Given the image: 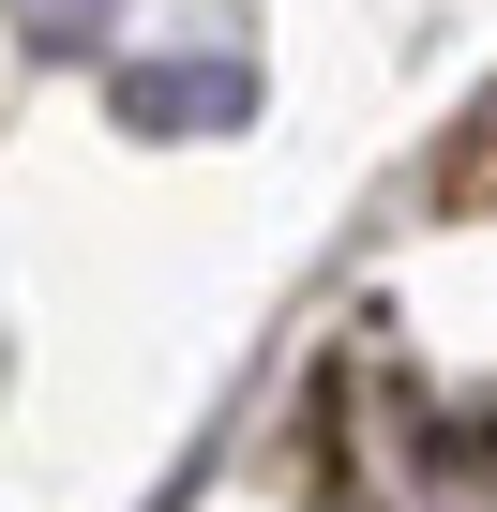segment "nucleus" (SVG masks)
<instances>
[{
	"instance_id": "obj_1",
	"label": "nucleus",
	"mask_w": 497,
	"mask_h": 512,
	"mask_svg": "<svg viewBox=\"0 0 497 512\" xmlns=\"http://www.w3.org/2000/svg\"><path fill=\"white\" fill-rule=\"evenodd\" d=\"M241 106H257L241 61H151V76H121V121L136 136H226Z\"/></svg>"
},
{
	"instance_id": "obj_2",
	"label": "nucleus",
	"mask_w": 497,
	"mask_h": 512,
	"mask_svg": "<svg viewBox=\"0 0 497 512\" xmlns=\"http://www.w3.org/2000/svg\"><path fill=\"white\" fill-rule=\"evenodd\" d=\"M452 196H497V121H482V151L452 166Z\"/></svg>"
}]
</instances>
